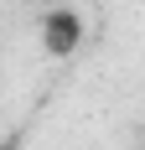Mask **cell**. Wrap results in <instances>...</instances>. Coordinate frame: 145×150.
Listing matches in <instances>:
<instances>
[{"mask_svg": "<svg viewBox=\"0 0 145 150\" xmlns=\"http://www.w3.org/2000/svg\"><path fill=\"white\" fill-rule=\"evenodd\" d=\"M0 150H26V140H21V135H5V140H0Z\"/></svg>", "mask_w": 145, "mask_h": 150, "instance_id": "7a4b0ae2", "label": "cell"}, {"mask_svg": "<svg viewBox=\"0 0 145 150\" xmlns=\"http://www.w3.org/2000/svg\"><path fill=\"white\" fill-rule=\"evenodd\" d=\"M83 47V16L72 5H57V11L42 16V52L47 57H72Z\"/></svg>", "mask_w": 145, "mask_h": 150, "instance_id": "6da1fadb", "label": "cell"}]
</instances>
